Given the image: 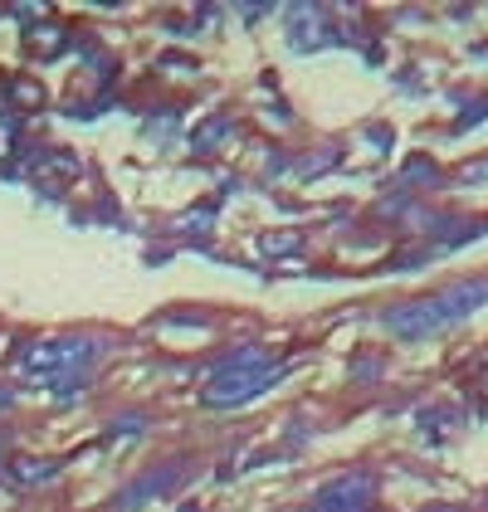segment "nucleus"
Returning a JSON list of instances; mask_svg holds the SVG:
<instances>
[{
	"label": "nucleus",
	"instance_id": "f257e3e1",
	"mask_svg": "<svg viewBox=\"0 0 488 512\" xmlns=\"http://www.w3.org/2000/svg\"><path fill=\"white\" fill-rule=\"evenodd\" d=\"M484 303H488V283L474 278V283H454V288H440V293H430V298L401 303V308H391L381 322H386V332L401 337V342H425V337L445 332L454 322L474 317Z\"/></svg>",
	"mask_w": 488,
	"mask_h": 512
},
{
	"label": "nucleus",
	"instance_id": "f03ea898",
	"mask_svg": "<svg viewBox=\"0 0 488 512\" xmlns=\"http://www.w3.org/2000/svg\"><path fill=\"white\" fill-rule=\"evenodd\" d=\"M279 376H284V366H279L274 356L264 352V347H249V352L230 356V361L210 376V386L201 391V400L215 405V410H230V405H244V400L264 395Z\"/></svg>",
	"mask_w": 488,
	"mask_h": 512
},
{
	"label": "nucleus",
	"instance_id": "7ed1b4c3",
	"mask_svg": "<svg viewBox=\"0 0 488 512\" xmlns=\"http://www.w3.org/2000/svg\"><path fill=\"white\" fill-rule=\"evenodd\" d=\"M98 352H103V342H93V337H40L15 356V366L30 381H74L98 361Z\"/></svg>",
	"mask_w": 488,
	"mask_h": 512
},
{
	"label": "nucleus",
	"instance_id": "20e7f679",
	"mask_svg": "<svg viewBox=\"0 0 488 512\" xmlns=\"http://www.w3.org/2000/svg\"><path fill=\"white\" fill-rule=\"evenodd\" d=\"M371 508H376V478L362 469L327 478L323 488L313 493V503H308V512H371Z\"/></svg>",
	"mask_w": 488,
	"mask_h": 512
},
{
	"label": "nucleus",
	"instance_id": "39448f33",
	"mask_svg": "<svg viewBox=\"0 0 488 512\" xmlns=\"http://www.w3.org/2000/svg\"><path fill=\"white\" fill-rule=\"evenodd\" d=\"M176 478H181V469H176V464H166L162 473H147V478H142L137 488H127V493H122V503H118V508H142V498H152V493H162V488H171Z\"/></svg>",
	"mask_w": 488,
	"mask_h": 512
},
{
	"label": "nucleus",
	"instance_id": "423d86ee",
	"mask_svg": "<svg viewBox=\"0 0 488 512\" xmlns=\"http://www.w3.org/2000/svg\"><path fill=\"white\" fill-rule=\"evenodd\" d=\"M54 473H59L54 459H20V464L10 469V478H15V483H44V478H54Z\"/></svg>",
	"mask_w": 488,
	"mask_h": 512
}]
</instances>
